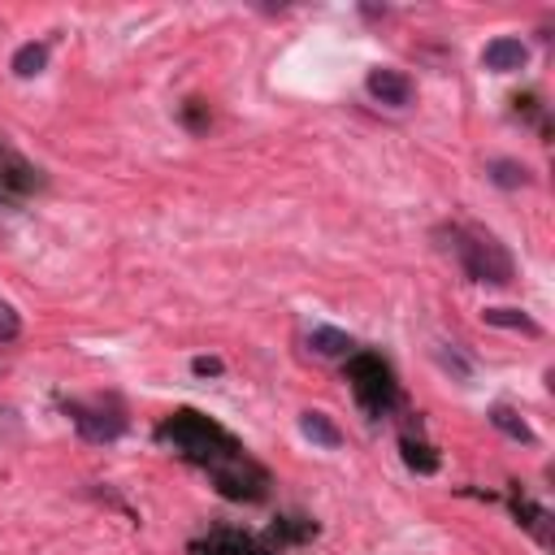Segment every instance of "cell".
I'll return each instance as SVG.
<instances>
[{
  "label": "cell",
  "instance_id": "3957f363",
  "mask_svg": "<svg viewBox=\"0 0 555 555\" xmlns=\"http://www.w3.org/2000/svg\"><path fill=\"white\" fill-rule=\"evenodd\" d=\"M369 95H373L377 104L403 108V104H412V78H408L403 69H386V65H377V69H369Z\"/></svg>",
  "mask_w": 555,
  "mask_h": 555
},
{
  "label": "cell",
  "instance_id": "9c48e42d",
  "mask_svg": "<svg viewBox=\"0 0 555 555\" xmlns=\"http://www.w3.org/2000/svg\"><path fill=\"white\" fill-rule=\"evenodd\" d=\"M486 173H490V182H494V186H503V191H516V186H525V182H529V169H525L520 160H490V165H486Z\"/></svg>",
  "mask_w": 555,
  "mask_h": 555
},
{
  "label": "cell",
  "instance_id": "ba28073f",
  "mask_svg": "<svg viewBox=\"0 0 555 555\" xmlns=\"http://www.w3.org/2000/svg\"><path fill=\"white\" fill-rule=\"evenodd\" d=\"M43 65H48V48L43 43H22L13 52V74L17 78H35V74H43Z\"/></svg>",
  "mask_w": 555,
  "mask_h": 555
},
{
  "label": "cell",
  "instance_id": "277c9868",
  "mask_svg": "<svg viewBox=\"0 0 555 555\" xmlns=\"http://www.w3.org/2000/svg\"><path fill=\"white\" fill-rule=\"evenodd\" d=\"M525 61H529V48H525L516 35H499V39H490V43L481 48V65H486L490 74L525 69Z\"/></svg>",
  "mask_w": 555,
  "mask_h": 555
},
{
  "label": "cell",
  "instance_id": "8fae6325",
  "mask_svg": "<svg viewBox=\"0 0 555 555\" xmlns=\"http://www.w3.org/2000/svg\"><path fill=\"white\" fill-rule=\"evenodd\" d=\"M481 321L486 325H503V330H525V334H538V325L520 312V308H486L481 312Z\"/></svg>",
  "mask_w": 555,
  "mask_h": 555
},
{
  "label": "cell",
  "instance_id": "5bb4252c",
  "mask_svg": "<svg viewBox=\"0 0 555 555\" xmlns=\"http://www.w3.org/2000/svg\"><path fill=\"white\" fill-rule=\"evenodd\" d=\"M191 369H195L199 377H208V373H221V360H212V356H195Z\"/></svg>",
  "mask_w": 555,
  "mask_h": 555
},
{
  "label": "cell",
  "instance_id": "30bf717a",
  "mask_svg": "<svg viewBox=\"0 0 555 555\" xmlns=\"http://www.w3.org/2000/svg\"><path fill=\"white\" fill-rule=\"evenodd\" d=\"M308 343H312L317 356H347V351H351V338H347L343 330H330V325H317Z\"/></svg>",
  "mask_w": 555,
  "mask_h": 555
},
{
  "label": "cell",
  "instance_id": "8992f818",
  "mask_svg": "<svg viewBox=\"0 0 555 555\" xmlns=\"http://www.w3.org/2000/svg\"><path fill=\"white\" fill-rule=\"evenodd\" d=\"M490 425L499 429V434H507V438H516V442H525V447H533L538 438H533V429L525 425V416L520 412H512V408H490Z\"/></svg>",
  "mask_w": 555,
  "mask_h": 555
},
{
  "label": "cell",
  "instance_id": "6da1fadb",
  "mask_svg": "<svg viewBox=\"0 0 555 555\" xmlns=\"http://www.w3.org/2000/svg\"><path fill=\"white\" fill-rule=\"evenodd\" d=\"M451 251H455L460 269H464L473 282L507 286V282L516 278V260H512V251H507L494 234H486V230H477V225H460V230H451Z\"/></svg>",
  "mask_w": 555,
  "mask_h": 555
},
{
  "label": "cell",
  "instance_id": "52a82bcc",
  "mask_svg": "<svg viewBox=\"0 0 555 555\" xmlns=\"http://www.w3.org/2000/svg\"><path fill=\"white\" fill-rule=\"evenodd\" d=\"M299 429H304V438H312V442H321V447H338V442H343L338 425H334L325 412H299Z\"/></svg>",
  "mask_w": 555,
  "mask_h": 555
},
{
  "label": "cell",
  "instance_id": "7c38bea8",
  "mask_svg": "<svg viewBox=\"0 0 555 555\" xmlns=\"http://www.w3.org/2000/svg\"><path fill=\"white\" fill-rule=\"evenodd\" d=\"M22 334V317H17V308L13 304H4L0 299V343H13Z\"/></svg>",
  "mask_w": 555,
  "mask_h": 555
},
{
  "label": "cell",
  "instance_id": "4fadbf2b",
  "mask_svg": "<svg viewBox=\"0 0 555 555\" xmlns=\"http://www.w3.org/2000/svg\"><path fill=\"white\" fill-rule=\"evenodd\" d=\"M421 451H425V447H416V442H408V438H403V460H408L412 468H421V473H434V468H438V460H434V455H421Z\"/></svg>",
  "mask_w": 555,
  "mask_h": 555
},
{
  "label": "cell",
  "instance_id": "5b68a950",
  "mask_svg": "<svg viewBox=\"0 0 555 555\" xmlns=\"http://www.w3.org/2000/svg\"><path fill=\"white\" fill-rule=\"evenodd\" d=\"M74 425H78L82 438L108 442V438H117L126 429V416L121 412H104V408H74Z\"/></svg>",
  "mask_w": 555,
  "mask_h": 555
},
{
  "label": "cell",
  "instance_id": "7a4b0ae2",
  "mask_svg": "<svg viewBox=\"0 0 555 555\" xmlns=\"http://www.w3.org/2000/svg\"><path fill=\"white\" fill-rule=\"evenodd\" d=\"M351 386H356V399H360L369 412H382V408L395 399L390 369H386L377 356H360V360L351 364Z\"/></svg>",
  "mask_w": 555,
  "mask_h": 555
}]
</instances>
